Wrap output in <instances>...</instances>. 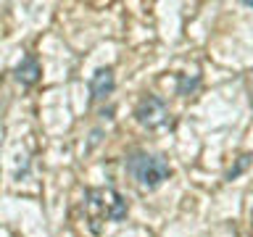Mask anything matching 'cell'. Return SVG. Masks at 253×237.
<instances>
[{
    "instance_id": "cell-6",
    "label": "cell",
    "mask_w": 253,
    "mask_h": 237,
    "mask_svg": "<svg viewBox=\"0 0 253 237\" xmlns=\"http://www.w3.org/2000/svg\"><path fill=\"white\" fill-rule=\"evenodd\" d=\"M198 84H201V79H198V77H179L177 92H179V95H190V92L198 90Z\"/></svg>"
},
{
    "instance_id": "cell-2",
    "label": "cell",
    "mask_w": 253,
    "mask_h": 237,
    "mask_svg": "<svg viewBox=\"0 0 253 237\" xmlns=\"http://www.w3.org/2000/svg\"><path fill=\"white\" fill-rule=\"evenodd\" d=\"M84 205L92 219H108V221H122L126 216V200L116 193L114 187H100V190H87Z\"/></svg>"
},
{
    "instance_id": "cell-5",
    "label": "cell",
    "mask_w": 253,
    "mask_h": 237,
    "mask_svg": "<svg viewBox=\"0 0 253 237\" xmlns=\"http://www.w3.org/2000/svg\"><path fill=\"white\" fill-rule=\"evenodd\" d=\"M40 74H42V69H40V61L35 58V55H24L21 63L16 66V79H19L21 84H27V87L37 84Z\"/></svg>"
},
{
    "instance_id": "cell-1",
    "label": "cell",
    "mask_w": 253,
    "mask_h": 237,
    "mask_svg": "<svg viewBox=\"0 0 253 237\" xmlns=\"http://www.w3.org/2000/svg\"><path fill=\"white\" fill-rule=\"evenodd\" d=\"M126 171L134 177V182L142 190H156L169 179V163L164 156H153V153H134L126 158Z\"/></svg>"
},
{
    "instance_id": "cell-3",
    "label": "cell",
    "mask_w": 253,
    "mask_h": 237,
    "mask_svg": "<svg viewBox=\"0 0 253 237\" xmlns=\"http://www.w3.org/2000/svg\"><path fill=\"white\" fill-rule=\"evenodd\" d=\"M134 118L145 126V129H158L166 118H169V108H166V103L161 98H156V95H145L137 108H134Z\"/></svg>"
},
{
    "instance_id": "cell-7",
    "label": "cell",
    "mask_w": 253,
    "mask_h": 237,
    "mask_svg": "<svg viewBox=\"0 0 253 237\" xmlns=\"http://www.w3.org/2000/svg\"><path fill=\"white\" fill-rule=\"evenodd\" d=\"M251 161H253L251 156H240V158H237V163H235L232 169L227 171V179H237V177H240V174H243V171L251 166Z\"/></svg>"
},
{
    "instance_id": "cell-4",
    "label": "cell",
    "mask_w": 253,
    "mask_h": 237,
    "mask_svg": "<svg viewBox=\"0 0 253 237\" xmlns=\"http://www.w3.org/2000/svg\"><path fill=\"white\" fill-rule=\"evenodd\" d=\"M114 84H116L114 71H111V69H98L92 74V79H90V95H92V100H103L106 95H111V92H114Z\"/></svg>"
}]
</instances>
